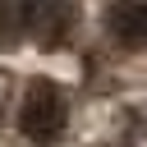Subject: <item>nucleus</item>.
<instances>
[{"instance_id": "nucleus-1", "label": "nucleus", "mask_w": 147, "mask_h": 147, "mask_svg": "<svg viewBox=\"0 0 147 147\" xmlns=\"http://www.w3.org/2000/svg\"><path fill=\"white\" fill-rule=\"evenodd\" d=\"M18 129L32 142H55L64 133V96L51 83H32L23 96V110H18Z\"/></svg>"}, {"instance_id": "nucleus-2", "label": "nucleus", "mask_w": 147, "mask_h": 147, "mask_svg": "<svg viewBox=\"0 0 147 147\" xmlns=\"http://www.w3.org/2000/svg\"><path fill=\"white\" fill-rule=\"evenodd\" d=\"M69 18V9L60 5H0V32H37V37H51L60 23Z\"/></svg>"}, {"instance_id": "nucleus-3", "label": "nucleus", "mask_w": 147, "mask_h": 147, "mask_svg": "<svg viewBox=\"0 0 147 147\" xmlns=\"http://www.w3.org/2000/svg\"><path fill=\"white\" fill-rule=\"evenodd\" d=\"M106 32H110L119 46L142 51V46H147V5H133V0L110 5V9H106Z\"/></svg>"}]
</instances>
